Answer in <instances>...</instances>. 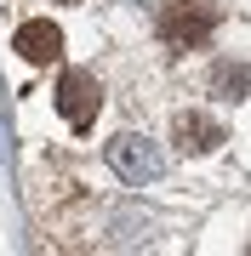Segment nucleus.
<instances>
[{"mask_svg":"<svg viewBox=\"0 0 251 256\" xmlns=\"http://www.w3.org/2000/svg\"><path fill=\"white\" fill-rule=\"evenodd\" d=\"M18 57L23 63H57V57H63V28L52 18H29L18 28Z\"/></svg>","mask_w":251,"mask_h":256,"instance_id":"nucleus-4","label":"nucleus"},{"mask_svg":"<svg viewBox=\"0 0 251 256\" xmlns=\"http://www.w3.org/2000/svg\"><path fill=\"white\" fill-rule=\"evenodd\" d=\"M171 137H177V148H188V154H205V148L223 142V126H217L211 114H177L171 120Z\"/></svg>","mask_w":251,"mask_h":256,"instance_id":"nucleus-5","label":"nucleus"},{"mask_svg":"<svg viewBox=\"0 0 251 256\" xmlns=\"http://www.w3.org/2000/svg\"><path fill=\"white\" fill-rule=\"evenodd\" d=\"M97 108H103V92H97V80H92L86 68H69L63 80H57V114H63L69 126H80V131H86V126L97 120Z\"/></svg>","mask_w":251,"mask_h":256,"instance_id":"nucleus-3","label":"nucleus"},{"mask_svg":"<svg viewBox=\"0 0 251 256\" xmlns=\"http://www.w3.org/2000/svg\"><path fill=\"white\" fill-rule=\"evenodd\" d=\"M109 165H114V176H120L126 188H143V182L160 176V148L149 137H137V131H126V137L109 142Z\"/></svg>","mask_w":251,"mask_h":256,"instance_id":"nucleus-1","label":"nucleus"},{"mask_svg":"<svg viewBox=\"0 0 251 256\" xmlns=\"http://www.w3.org/2000/svg\"><path fill=\"white\" fill-rule=\"evenodd\" d=\"M160 28H166L171 46H200V40H211V28H217V6L211 0H171Z\"/></svg>","mask_w":251,"mask_h":256,"instance_id":"nucleus-2","label":"nucleus"}]
</instances>
